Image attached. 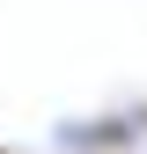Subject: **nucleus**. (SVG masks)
<instances>
[{"instance_id": "1", "label": "nucleus", "mask_w": 147, "mask_h": 154, "mask_svg": "<svg viewBox=\"0 0 147 154\" xmlns=\"http://www.w3.org/2000/svg\"><path fill=\"white\" fill-rule=\"evenodd\" d=\"M0 154H8V147H0Z\"/></svg>"}]
</instances>
